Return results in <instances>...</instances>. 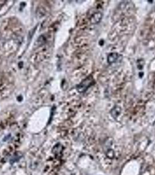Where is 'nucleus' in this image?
Wrapping results in <instances>:
<instances>
[{
	"mask_svg": "<svg viewBox=\"0 0 155 175\" xmlns=\"http://www.w3.org/2000/svg\"><path fill=\"white\" fill-rule=\"evenodd\" d=\"M94 82L93 79L92 77L87 78L86 80L80 83L77 87V89L80 92H83L88 89L89 87L92 85Z\"/></svg>",
	"mask_w": 155,
	"mask_h": 175,
	"instance_id": "nucleus-1",
	"label": "nucleus"
},
{
	"mask_svg": "<svg viewBox=\"0 0 155 175\" xmlns=\"http://www.w3.org/2000/svg\"><path fill=\"white\" fill-rule=\"evenodd\" d=\"M62 151V146L60 144H57L52 150V152L55 155H60V153H61Z\"/></svg>",
	"mask_w": 155,
	"mask_h": 175,
	"instance_id": "nucleus-2",
	"label": "nucleus"
},
{
	"mask_svg": "<svg viewBox=\"0 0 155 175\" xmlns=\"http://www.w3.org/2000/svg\"><path fill=\"white\" fill-rule=\"evenodd\" d=\"M118 54L117 53H111L108 56V62L110 64L115 63L118 61Z\"/></svg>",
	"mask_w": 155,
	"mask_h": 175,
	"instance_id": "nucleus-3",
	"label": "nucleus"
},
{
	"mask_svg": "<svg viewBox=\"0 0 155 175\" xmlns=\"http://www.w3.org/2000/svg\"><path fill=\"white\" fill-rule=\"evenodd\" d=\"M101 18H102V15L100 12H98L94 14L92 18V22L93 23H97L100 22Z\"/></svg>",
	"mask_w": 155,
	"mask_h": 175,
	"instance_id": "nucleus-4",
	"label": "nucleus"
}]
</instances>
